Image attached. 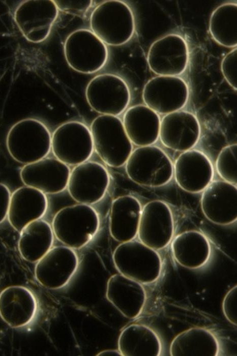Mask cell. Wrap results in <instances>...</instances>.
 I'll return each instance as SVG.
<instances>
[{"label":"cell","mask_w":237,"mask_h":356,"mask_svg":"<svg viewBox=\"0 0 237 356\" xmlns=\"http://www.w3.org/2000/svg\"><path fill=\"white\" fill-rule=\"evenodd\" d=\"M100 220L91 205L78 203L60 209L52 222L54 235L61 243L73 249L88 244L98 231Z\"/></svg>","instance_id":"6da1fadb"},{"label":"cell","mask_w":237,"mask_h":356,"mask_svg":"<svg viewBox=\"0 0 237 356\" xmlns=\"http://www.w3.org/2000/svg\"><path fill=\"white\" fill-rule=\"evenodd\" d=\"M92 31L105 44L120 46L129 41L135 31V19L130 7L121 1H106L92 12Z\"/></svg>","instance_id":"7a4b0ae2"},{"label":"cell","mask_w":237,"mask_h":356,"mask_svg":"<svg viewBox=\"0 0 237 356\" xmlns=\"http://www.w3.org/2000/svg\"><path fill=\"white\" fill-rule=\"evenodd\" d=\"M51 135L41 121L26 118L15 123L7 136V147L16 161L25 164L46 157L51 150Z\"/></svg>","instance_id":"3957f363"},{"label":"cell","mask_w":237,"mask_h":356,"mask_svg":"<svg viewBox=\"0 0 237 356\" xmlns=\"http://www.w3.org/2000/svg\"><path fill=\"white\" fill-rule=\"evenodd\" d=\"M90 131L94 150L105 164L111 167L126 164L133 146L121 119L102 114L93 121Z\"/></svg>","instance_id":"277c9868"},{"label":"cell","mask_w":237,"mask_h":356,"mask_svg":"<svg viewBox=\"0 0 237 356\" xmlns=\"http://www.w3.org/2000/svg\"><path fill=\"white\" fill-rule=\"evenodd\" d=\"M112 259L120 274L141 284L153 283L161 273L159 253L140 241L121 243L114 250Z\"/></svg>","instance_id":"5b68a950"},{"label":"cell","mask_w":237,"mask_h":356,"mask_svg":"<svg viewBox=\"0 0 237 356\" xmlns=\"http://www.w3.org/2000/svg\"><path fill=\"white\" fill-rule=\"evenodd\" d=\"M126 171L135 183L150 187L167 184L173 175V165L160 148L148 145L132 151L126 163Z\"/></svg>","instance_id":"8992f818"},{"label":"cell","mask_w":237,"mask_h":356,"mask_svg":"<svg viewBox=\"0 0 237 356\" xmlns=\"http://www.w3.org/2000/svg\"><path fill=\"white\" fill-rule=\"evenodd\" d=\"M66 60L75 71L84 74L102 69L108 59L105 44L92 31L80 29L70 34L64 46Z\"/></svg>","instance_id":"52a82bcc"},{"label":"cell","mask_w":237,"mask_h":356,"mask_svg":"<svg viewBox=\"0 0 237 356\" xmlns=\"http://www.w3.org/2000/svg\"><path fill=\"white\" fill-rule=\"evenodd\" d=\"M85 97L90 107L97 112L117 116L128 106L131 95L122 78L106 73L98 75L89 82Z\"/></svg>","instance_id":"ba28073f"},{"label":"cell","mask_w":237,"mask_h":356,"mask_svg":"<svg viewBox=\"0 0 237 356\" xmlns=\"http://www.w3.org/2000/svg\"><path fill=\"white\" fill-rule=\"evenodd\" d=\"M51 149L55 158L67 165L87 161L94 151L90 129L78 121L62 124L51 135Z\"/></svg>","instance_id":"9c48e42d"},{"label":"cell","mask_w":237,"mask_h":356,"mask_svg":"<svg viewBox=\"0 0 237 356\" xmlns=\"http://www.w3.org/2000/svg\"><path fill=\"white\" fill-rule=\"evenodd\" d=\"M109 183V174L104 166L87 161L76 165L70 172L67 188L78 203L91 205L104 197Z\"/></svg>","instance_id":"30bf717a"},{"label":"cell","mask_w":237,"mask_h":356,"mask_svg":"<svg viewBox=\"0 0 237 356\" xmlns=\"http://www.w3.org/2000/svg\"><path fill=\"white\" fill-rule=\"evenodd\" d=\"M174 233V222L168 205L161 200H153L142 208L137 235L139 241L158 250L166 247Z\"/></svg>","instance_id":"8fae6325"},{"label":"cell","mask_w":237,"mask_h":356,"mask_svg":"<svg viewBox=\"0 0 237 356\" xmlns=\"http://www.w3.org/2000/svg\"><path fill=\"white\" fill-rule=\"evenodd\" d=\"M188 98V85L176 76L154 77L145 84L142 92L146 106L161 114L179 111L186 105Z\"/></svg>","instance_id":"7c38bea8"},{"label":"cell","mask_w":237,"mask_h":356,"mask_svg":"<svg viewBox=\"0 0 237 356\" xmlns=\"http://www.w3.org/2000/svg\"><path fill=\"white\" fill-rule=\"evenodd\" d=\"M58 10L53 1H25L16 9L14 19L28 41L39 43L49 36L57 17Z\"/></svg>","instance_id":"4fadbf2b"},{"label":"cell","mask_w":237,"mask_h":356,"mask_svg":"<svg viewBox=\"0 0 237 356\" xmlns=\"http://www.w3.org/2000/svg\"><path fill=\"white\" fill-rule=\"evenodd\" d=\"M188 60L187 42L177 34H169L154 42L147 57L150 69L159 76H175L182 74Z\"/></svg>","instance_id":"5bb4252c"},{"label":"cell","mask_w":237,"mask_h":356,"mask_svg":"<svg viewBox=\"0 0 237 356\" xmlns=\"http://www.w3.org/2000/svg\"><path fill=\"white\" fill-rule=\"evenodd\" d=\"M78 265V258L74 249L66 246H55L37 262L35 276L43 286L59 289L69 282Z\"/></svg>","instance_id":"9a60e30c"},{"label":"cell","mask_w":237,"mask_h":356,"mask_svg":"<svg viewBox=\"0 0 237 356\" xmlns=\"http://www.w3.org/2000/svg\"><path fill=\"white\" fill-rule=\"evenodd\" d=\"M70 170L68 165L56 158H44L25 164L20 176L23 184L44 194H56L67 187Z\"/></svg>","instance_id":"2e32d148"},{"label":"cell","mask_w":237,"mask_h":356,"mask_svg":"<svg viewBox=\"0 0 237 356\" xmlns=\"http://www.w3.org/2000/svg\"><path fill=\"white\" fill-rule=\"evenodd\" d=\"M173 174L180 188L197 193L203 191L212 182L214 168L205 154L191 149L183 152L176 159Z\"/></svg>","instance_id":"e0dca14e"},{"label":"cell","mask_w":237,"mask_h":356,"mask_svg":"<svg viewBox=\"0 0 237 356\" xmlns=\"http://www.w3.org/2000/svg\"><path fill=\"white\" fill-rule=\"evenodd\" d=\"M200 127L196 116L186 111L167 114L160 122L159 137L166 147L176 151L192 149L198 142Z\"/></svg>","instance_id":"ac0fdd59"},{"label":"cell","mask_w":237,"mask_h":356,"mask_svg":"<svg viewBox=\"0 0 237 356\" xmlns=\"http://www.w3.org/2000/svg\"><path fill=\"white\" fill-rule=\"evenodd\" d=\"M201 207L205 217L218 225H226L237 218L236 185L224 181H212L203 191Z\"/></svg>","instance_id":"d6986e66"},{"label":"cell","mask_w":237,"mask_h":356,"mask_svg":"<svg viewBox=\"0 0 237 356\" xmlns=\"http://www.w3.org/2000/svg\"><path fill=\"white\" fill-rule=\"evenodd\" d=\"M37 310L35 295L24 286H10L0 292V317L12 328H19L29 324Z\"/></svg>","instance_id":"ffe728a7"},{"label":"cell","mask_w":237,"mask_h":356,"mask_svg":"<svg viewBox=\"0 0 237 356\" xmlns=\"http://www.w3.org/2000/svg\"><path fill=\"white\" fill-rule=\"evenodd\" d=\"M47 207L45 194L31 187H21L11 194L7 217L11 225L20 232L31 222L40 219Z\"/></svg>","instance_id":"44dd1931"},{"label":"cell","mask_w":237,"mask_h":356,"mask_svg":"<svg viewBox=\"0 0 237 356\" xmlns=\"http://www.w3.org/2000/svg\"><path fill=\"white\" fill-rule=\"evenodd\" d=\"M106 296L125 317L133 319L141 312L146 301L142 284L121 274L111 276L107 283Z\"/></svg>","instance_id":"7402d4cb"},{"label":"cell","mask_w":237,"mask_h":356,"mask_svg":"<svg viewBox=\"0 0 237 356\" xmlns=\"http://www.w3.org/2000/svg\"><path fill=\"white\" fill-rule=\"evenodd\" d=\"M142 206L131 195L120 196L113 200L109 216V231L116 241L124 243L137 235Z\"/></svg>","instance_id":"603a6c76"},{"label":"cell","mask_w":237,"mask_h":356,"mask_svg":"<svg viewBox=\"0 0 237 356\" xmlns=\"http://www.w3.org/2000/svg\"><path fill=\"white\" fill-rule=\"evenodd\" d=\"M122 122L132 143L139 147L152 145L159 137L160 116L146 105L130 107L125 112Z\"/></svg>","instance_id":"cb8c5ba5"},{"label":"cell","mask_w":237,"mask_h":356,"mask_svg":"<svg viewBox=\"0 0 237 356\" xmlns=\"http://www.w3.org/2000/svg\"><path fill=\"white\" fill-rule=\"evenodd\" d=\"M175 261L181 265L196 269L204 265L211 255V245L207 238L195 230L186 231L175 236L171 245Z\"/></svg>","instance_id":"d4e9b609"},{"label":"cell","mask_w":237,"mask_h":356,"mask_svg":"<svg viewBox=\"0 0 237 356\" xmlns=\"http://www.w3.org/2000/svg\"><path fill=\"white\" fill-rule=\"evenodd\" d=\"M218 341L210 331L194 327L176 335L170 346L172 356H216L219 353Z\"/></svg>","instance_id":"484cf974"},{"label":"cell","mask_w":237,"mask_h":356,"mask_svg":"<svg viewBox=\"0 0 237 356\" xmlns=\"http://www.w3.org/2000/svg\"><path fill=\"white\" fill-rule=\"evenodd\" d=\"M118 349L123 356H159L162 350L158 335L143 324H132L121 333Z\"/></svg>","instance_id":"4316f807"},{"label":"cell","mask_w":237,"mask_h":356,"mask_svg":"<svg viewBox=\"0 0 237 356\" xmlns=\"http://www.w3.org/2000/svg\"><path fill=\"white\" fill-rule=\"evenodd\" d=\"M20 233L18 249L27 261L37 262L52 248L54 233L51 226L45 220L31 222Z\"/></svg>","instance_id":"83f0119b"},{"label":"cell","mask_w":237,"mask_h":356,"mask_svg":"<svg viewBox=\"0 0 237 356\" xmlns=\"http://www.w3.org/2000/svg\"><path fill=\"white\" fill-rule=\"evenodd\" d=\"M209 29L213 39L226 47L237 45V5L235 3L223 4L212 13Z\"/></svg>","instance_id":"f1b7e54d"},{"label":"cell","mask_w":237,"mask_h":356,"mask_svg":"<svg viewBox=\"0 0 237 356\" xmlns=\"http://www.w3.org/2000/svg\"><path fill=\"white\" fill-rule=\"evenodd\" d=\"M236 144L223 147L220 152L216 163L217 171L226 182L236 185Z\"/></svg>","instance_id":"f546056e"},{"label":"cell","mask_w":237,"mask_h":356,"mask_svg":"<svg viewBox=\"0 0 237 356\" xmlns=\"http://www.w3.org/2000/svg\"><path fill=\"white\" fill-rule=\"evenodd\" d=\"M223 75L235 90L237 88V49L235 47L223 59L221 63Z\"/></svg>","instance_id":"4dcf8cb0"},{"label":"cell","mask_w":237,"mask_h":356,"mask_svg":"<svg viewBox=\"0 0 237 356\" xmlns=\"http://www.w3.org/2000/svg\"><path fill=\"white\" fill-rule=\"evenodd\" d=\"M223 313L227 319L234 325L237 324V286L231 288L225 295L223 303Z\"/></svg>","instance_id":"1f68e13d"},{"label":"cell","mask_w":237,"mask_h":356,"mask_svg":"<svg viewBox=\"0 0 237 356\" xmlns=\"http://www.w3.org/2000/svg\"><path fill=\"white\" fill-rule=\"evenodd\" d=\"M58 10L76 15H83L91 7L92 1H53Z\"/></svg>","instance_id":"d6a6232c"},{"label":"cell","mask_w":237,"mask_h":356,"mask_svg":"<svg viewBox=\"0 0 237 356\" xmlns=\"http://www.w3.org/2000/svg\"><path fill=\"white\" fill-rule=\"evenodd\" d=\"M11 195L8 187L0 183V224L7 217Z\"/></svg>","instance_id":"836d02e7"},{"label":"cell","mask_w":237,"mask_h":356,"mask_svg":"<svg viewBox=\"0 0 237 356\" xmlns=\"http://www.w3.org/2000/svg\"><path fill=\"white\" fill-rule=\"evenodd\" d=\"M97 355H122L119 350L117 351L115 350H104Z\"/></svg>","instance_id":"e575fe53"}]
</instances>
